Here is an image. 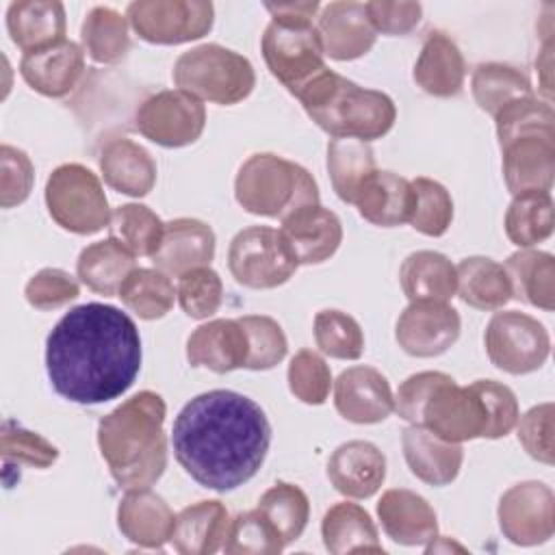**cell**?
<instances>
[{"label": "cell", "instance_id": "cell-1", "mask_svg": "<svg viewBox=\"0 0 555 555\" xmlns=\"http://www.w3.org/2000/svg\"><path fill=\"white\" fill-rule=\"evenodd\" d=\"M137 323L115 306L82 304L65 312L46 340L52 388L80 405L121 397L141 371Z\"/></svg>", "mask_w": 555, "mask_h": 555}, {"label": "cell", "instance_id": "cell-2", "mask_svg": "<svg viewBox=\"0 0 555 555\" xmlns=\"http://www.w3.org/2000/svg\"><path fill=\"white\" fill-rule=\"evenodd\" d=\"M178 464L199 486L230 492L264 464L271 425L264 410L234 390H208L178 412L171 427Z\"/></svg>", "mask_w": 555, "mask_h": 555}, {"label": "cell", "instance_id": "cell-3", "mask_svg": "<svg viewBox=\"0 0 555 555\" xmlns=\"http://www.w3.org/2000/svg\"><path fill=\"white\" fill-rule=\"evenodd\" d=\"M167 405L158 392L141 390L108 412L98 425V447L117 486H154L167 468Z\"/></svg>", "mask_w": 555, "mask_h": 555}, {"label": "cell", "instance_id": "cell-4", "mask_svg": "<svg viewBox=\"0 0 555 555\" xmlns=\"http://www.w3.org/2000/svg\"><path fill=\"white\" fill-rule=\"evenodd\" d=\"M295 98L308 117L334 139L371 143L390 132L397 119L395 102L375 89H364L334 69H321Z\"/></svg>", "mask_w": 555, "mask_h": 555}, {"label": "cell", "instance_id": "cell-5", "mask_svg": "<svg viewBox=\"0 0 555 555\" xmlns=\"http://www.w3.org/2000/svg\"><path fill=\"white\" fill-rule=\"evenodd\" d=\"M271 22L264 28L260 50L273 78L293 95L325 69V52L312 17L319 2H267Z\"/></svg>", "mask_w": 555, "mask_h": 555}, {"label": "cell", "instance_id": "cell-6", "mask_svg": "<svg viewBox=\"0 0 555 555\" xmlns=\"http://www.w3.org/2000/svg\"><path fill=\"white\" fill-rule=\"evenodd\" d=\"M236 202L251 215L284 219L319 204V186L308 169L278 154L249 156L234 180Z\"/></svg>", "mask_w": 555, "mask_h": 555}, {"label": "cell", "instance_id": "cell-7", "mask_svg": "<svg viewBox=\"0 0 555 555\" xmlns=\"http://www.w3.org/2000/svg\"><path fill=\"white\" fill-rule=\"evenodd\" d=\"M173 82L197 100L230 106L254 91L256 74L243 54L219 43H204L178 56Z\"/></svg>", "mask_w": 555, "mask_h": 555}, {"label": "cell", "instance_id": "cell-8", "mask_svg": "<svg viewBox=\"0 0 555 555\" xmlns=\"http://www.w3.org/2000/svg\"><path fill=\"white\" fill-rule=\"evenodd\" d=\"M46 206L56 225L82 236L100 232L111 221L100 178L80 163H65L50 173Z\"/></svg>", "mask_w": 555, "mask_h": 555}, {"label": "cell", "instance_id": "cell-9", "mask_svg": "<svg viewBox=\"0 0 555 555\" xmlns=\"http://www.w3.org/2000/svg\"><path fill=\"white\" fill-rule=\"evenodd\" d=\"M297 267L282 232L267 225L241 230L228 249V269L232 278L247 288H278L293 278Z\"/></svg>", "mask_w": 555, "mask_h": 555}, {"label": "cell", "instance_id": "cell-10", "mask_svg": "<svg viewBox=\"0 0 555 555\" xmlns=\"http://www.w3.org/2000/svg\"><path fill=\"white\" fill-rule=\"evenodd\" d=\"M126 17L143 41L178 46L210 33L215 7L206 0H137L128 4Z\"/></svg>", "mask_w": 555, "mask_h": 555}, {"label": "cell", "instance_id": "cell-11", "mask_svg": "<svg viewBox=\"0 0 555 555\" xmlns=\"http://www.w3.org/2000/svg\"><path fill=\"white\" fill-rule=\"evenodd\" d=\"M483 343L490 362L509 375L538 371L551 351L546 327L518 310L496 312L486 327Z\"/></svg>", "mask_w": 555, "mask_h": 555}, {"label": "cell", "instance_id": "cell-12", "mask_svg": "<svg viewBox=\"0 0 555 555\" xmlns=\"http://www.w3.org/2000/svg\"><path fill=\"white\" fill-rule=\"evenodd\" d=\"M134 121L137 130L152 143L184 147L202 137L206 108L202 100L182 89H165L139 104Z\"/></svg>", "mask_w": 555, "mask_h": 555}, {"label": "cell", "instance_id": "cell-13", "mask_svg": "<svg viewBox=\"0 0 555 555\" xmlns=\"http://www.w3.org/2000/svg\"><path fill=\"white\" fill-rule=\"evenodd\" d=\"M418 425L447 442L462 444L466 440L486 438L488 412L473 384L457 386L455 379L447 375L427 397Z\"/></svg>", "mask_w": 555, "mask_h": 555}, {"label": "cell", "instance_id": "cell-14", "mask_svg": "<svg viewBox=\"0 0 555 555\" xmlns=\"http://www.w3.org/2000/svg\"><path fill=\"white\" fill-rule=\"evenodd\" d=\"M496 514L512 544H544L555 531V494L542 481H522L503 492Z\"/></svg>", "mask_w": 555, "mask_h": 555}, {"label": "cell", "instance_id": "cell-15", "mask_svg": "<svg viewBox=\"0 0 555 555\" xmlns=\"http://www.w3.org/2000/svg\"><path fill=\"white\" fill-rule=\"evenodd\" d=\"M462 321L453 306L440 301H410L399 314L395 338L414 358H436L449 351L460 338Z\"/></svg>", "mask_w": 555, "mask_h": 555}, {"label": "cell", "instance_id": "cell-16", "mask_svg": "<svg viewBox=\"0 0 555 555\" xmlns=\"http://www.w3.org/2000/svg\"><path fill=\"white\" fill-rule=\"evenodd\" d=\"M334 405L338 414L358 425L382 423L395 410L388 379L373 366H351L334 382Z\"/></svg>", "mask_w": 555, "mask_h": 555}, {"label": "cell", "instance_id": "cell-17", "mask_svg": "<svg viewBox=\"0 0 555 555\" xmlns=\"http://www.w3.org/2000/svg\"><path fill=\"white\" fill-rule=\"evenodd\" d=\"M85 50L69 39L26 52L20 61V74L26 85L46 98L69 95L85 76Z\"/></svg>", "mask_w": 555, "mask_h": 555}, {"label": "cell", "instance_id": "cell-18", "mask_svg": "<svg viewBox=\"0 0 555 555\" xmlns=\"http://www.w3.org/2000/svg\"><path fill=\"white\" fill-rule=\"evenodd\" d=\"M297 264H321L330 260L343 241V223L330 208L306 206L282 219L280 228Z\"/></svg>", "mask_w": 555, "mask_h": 555}, {"label": "cell", "instance_id": "cell-19", "mask_svg": "<svg viewBox=\"0 0 555 555\" xmlns=\"http://www.w3.org/2000/svg\"><path fill=\"white\" fill-rule=\"evenodd\" d=\"M317 30L325 56L334 61H353L364 56L377 39L360 2H330L317 17Z\"/></svg>", "mask_w": 555, "mask_h": 555}, {"label": "cell", "instance_id": "cell-20", "mask_svg": "<svg viewBox=\"0 0 555 555\" xmlns=\"http://www.w3.org/2000/svg\"><path fill=\"white\" fill-rule=\"evenodd\" d=\"M327 479L349 499H369L386 479V457L369 440L343 442L327 460Z\"/></svg>", "mask_w": 555, "mask_h": 555}, {"label": "cell", "instance_id": "cell-21", "mask_svg": "<svg viewBox=\"0 0 555 555\" xmlns=\"http://www.w3.org/2000/svg\"><path fill=\"white\" fill-rule=\"evenodd\" d=\"M503 178L512 195L548 193L555 176V137H518L501 147Z\"/></svg>", "mask_w": 555, "mask_h": 555}, {"label": "cell", "instance_id": "cell-22", "mask_svg": "<svg viewBox=\"0 0 555 555\" xmlns=\"http://www.w3.org/2000/svg\"><path fill=\"white\" fill-rule=\"evenodd\" d=\"M377 516L386 535L403 546H421L438 535V518L425 496L390 488L377 501Z\"/></svg>", "mask_w": 555, "mask_h": 555}, {"label": "cell", "instance_id": "cell-23", "mask_svg": "<svg viewBox=\"0 0 555 555\" xmlns=\"http://www.w3.org/2000/svg\"><path fill=\"white\" fill-rule=\"evenodd\" d=\"M186 360L212 373L245 369L247 336L238 319H215L195 327L186 340Z\"/></svg>", "mask_w": 555, "mask_h": 555}, {"label": "cell", "instance_id": "cell-24", "mask_svg": "<svg viewBox=\"0 0 555 555\" xmlns=\"http://www.w3.org/2000/svg\"><path fill=\"white\" fill-rule=\"evenodd\" d=\"M215 258V232L208 223L191 217H180L165 223L163 241L152 262L167 275L180 278L182 273L206 267Z\"/></svg>", "mask_w": 555, "mask_h": 555}, {"label": "cell", "instance_id": "cell-25", "mask_svg": "<svg viewBox=\"0 0 555 555\" xmlns=\"http://www.w3.org/2000/svg\"><path fill=\"white\" fill-rule=\"evenodd\" d=\"M176 514L150 488L126 490L117 507V527L126 540L143 548H160L171 540Z\"/></svg>", "mask_w": 555, "mask_h": 555}, {"label": "cell", "instance_id": "cell-26", "mask_svg": "<svg viewBox=\"0 0 555 555\" xmlns=\"http://www.w3.org/2000/svg\"><path fill=\"white\" fill-rule=\"evenodd\" d=\"M416 195L412 182L392 171L375 169L360 191L356 193L353 206L360 217L379 228H395L410 223L414 212Z\"/></svg>", "mask_w": 555, "mask_h": 555}, {"label": "cell", "instance_id": "cell-27", "mask_svg": "<svg viewBox=\"0 0 555 555\" xmlns=\"http://www.w3.org/2000/svg\"><path fill=\"white\" fill-rule=\"evenodd\" d=\"M401 447L412 475L429 486H449L460 475L462 444L447 442L423 425H410L401 436Z\"/></svg>", "mask_w": 555, "mask_h": 555}, {"label": "cell", "instance_id": "cell-28", "mask_svg": "<svg viewBox=\"0 0 555 555\" xmlns=\"http://www.w3.org/2000/svg\"><path fill=\"white\" fill-rule=\"evenodd\" d=\"M100 171L111 189L130 197H143L156 184L154 158L143 145L126 137H115L102 147Z\"/></svg>", "mask_w": 555, "mask_h": 555}, {"label": "cell", "instance_id": "cell-29", "mask_svg": "<svg viewBox=\"0 0 555 555\" xmlns=\"http://www.w3.org/2000/svg\"><path fill=\"white\" fill-rule=\"evenodd\" d=\"M464 78L466 63L457 43L440 30L431 33L414 63V82L429 95L451 98L462 91Z\"/></svg>", "mask_w": 555, "mask_h": 555}, {"label": "cell", "instance_id": "cell-30", "mask_svg": "<svg viewBox=\"0 0 555 555\" xmlns=\"http://www.w3.org/2000/svg\"><path fill=\"white\" fill-rule=\"evenodd\" d=\"M11 41L26 54L65 39V7L56 0H20L7 9Z\"/></svg>", "mask_w": 555, "mask_h": 555}, {"label": "cell", "instance_id": "cell-31", "mask_svg": "<svg viewBox=\"0 0 555 555\" xmlns=\"http://www.w3.org/2000/svg\"><path fill=\"white\" fill-rule=\"evenodd\" d=\"M230 514L221 501H199L176 514L171 544L182 555H212L223 548Z\"/></svg>", "mask_w": 555, "mask_h": 555}, {"label": "cell", "instance_id": "cell-32", "mask_svg": "<svg viewBox=\"0 0 555 555\" xmlns=\"http://www.w3.org/2000/svg\"><path fill=\"white\" fill-rule=\"evenodd\" d=\"M321 538L325 548L332 555H345V553H384V546L379 544L375 522L371 520V514L349 501H340L332 505L321 520Z\"/></svg>", "mask_w": 555, "mask_h": 555}, {"label": "cell", "instance_id": "cell-33", "mask_svg": "<svg viewBox=\"0 0 555 555\" xmlns=\"http://www.w3.org/2000/svg\"><path fill=\"white\" fill-rule=\"evenodd\" d=\"M399 282L410 301L449 304L457 284L455 264L444 254L421 249L403 260Z\"/></svg>", "mask_w": 555, "mask_h": 555}, {"label": "cell", "instance_id": "cell-34", "mask_svg": "<svg viewBox=\"0 0 555 555\" xmlns=\"http://www.w3.org/2000/svg\"><path fill=\"white\" fill-rule=\"evenodd\" d=\"M512 297L551 312L555 308V258L548 251L520 249L503 264Z\"/></svg>", "mask_w": 555, "mask_h": 555}, {"label": "cell", "instance_id": "cell-35", "mask_svg": "<svg viewBox=\"0 0 555 555\" xmlns=\"http://www.w3.org/2000/svg\"><path fill=\"white\" fill-rule=\"evenodd\" d=\"M134 254H130L115 238H104L87 245L76 262L78 280L98 295L113 297L119 293L124 280L137 267Z\"/></svg>", "mask_w": 555, "mask_h": 555}, {"label": "cell", "instance_id": "cell-36", "mask_svg": "<svg viewBox=\"0 0 555 555\" xmlns=\"http://www.w3.org/2000/svg\"><path fill=\"white\" fill-rule=\"evenodd\" d=\"M460 299L477 310H499L512 299V286L503 264L486 256H470L455 267Z\"/></svg>", "mask_w": 555, "mask_h": 555}, {"label": "cell", "instance_id": "cell-37", "mask_svg": "<svg viewBox=\"0 0 555 555\" xmlns=\"http://www.w3.org/2000/svg\"><path fill=\"white\" fill-rule=\"evenodd\" d=\"M553 199L544 191L514 195L505 212V234L520 249H529L553 234Z\"/></svg>", "mask_w": 555, "mask_h": 555}, {"label": "cell", "instance_id": "cell-38", "mask_svg": "<svg viewBox=\"0 0 555 555\" xmlns=\"http://www.w3.org/2000/svg\"><path fill=\"white\" fill-rule=\"evenodd\" d=\"M117 297L139 319L156 321L163 319L173 308L178 293L169 275L160 269L134 267L130 275L124 280Z\"/></svg>", "mask_w": 555, "mask_h": 555}, {"label": "cell", "instance_id": "cell-39", "mask_svg": "<svg viewBox=\"0 0 555 555\" xmlns=\"http://www.w3.org/2000/svg\"><path fill=\"white\" fill-rule=\"evenodd\" d=\"M375 169V156L369 143L358 139H332L327 143L330 180L343 202L353 204L356 193Z\"/></svg>", "mask_w": 555, "mask_h": 555}, {"label": "cell", "instance_id": "cell-40", "mask_svg": "<svg viewBox=\"0 0 555 555\" xmlns=\"http://www.w3.org/2000/svg\"><path fill=\"white\" fill-rule=\"evenodd\" d=\"M128 17L111 7H95L82 22V50L95 63H117L130 48Z\"/></svg>", "mask_w": 555, "mask_h": 555}, {"label": "cell", "instance_id": "cell-41", "mask_svg": "<svg viewBox=\"0 0 555 555\" xmlns=\"http://www.w3.org/2000/svg\"><path fill=\"white\" fill-rule=\"evenodd\" d=\"M470 91L477 106L492 117L509 102L533 95L529 78L505 63H481L470 78Z\"/></svg>", "mask_w": 555, "mask_h": 555}, {"label": "cell", "instance_id": "cell-42", "mask_svg": "<svg viewBox=\"0 0 555 555\" xmlns=\"http://www.w3.org/2000/svg\"><path fill=\"white\" fill-rule=\"evenodd\" d=\"M108 238H115L134 256H154L160 247L165 223L143 204H124L111 212Z\"/></svg>", "mask_w": 555, "mask_h": 555}, {"label": "cell", "instance_id": "cell-43", "mask_svg": "<svg viewBox=\"0 0 555 555\" xmlns=\"http://www.w3.org/2000/svg\"><path fill=\"white\" fill-rule=\"evenodd\" d=\"M258 509L275 527L284 544H291L297 538H301L310 518V501L306 492L299 486L286 481L273 483L260 496Z\"/></svg>", "mask_w": 555, "mask_h": 555}, {"label": "cell", "instance_id": "cell-44", "mask_svg": "<svg viewBox=\"0 0 555 555\" xmlns=\"http://www.w3.org/2000/svg\"><path fill=\"white\" fill-rule=\"evenodd\" d=\"M496 137L499 145L518 139V137H555V115L553 106L546 100H538L535 95L518 98L509 104H505L496 115Z\"/></svg>", "mask_w": 555, "mask_h": 555}, {"label": "cell", "instance_id": "cell-45", "mask_svg": "<svg viewBox=\"0 0 555 555\" xmlns=\"http://www.w3.org/2000/svg\"><path fill=\"white\" fill-rule=\"evenodd\" d=\"M284 546V540L258 507L234 516L223 542V551L230 555H278Z\"/></svg>", "mask_w": 555, "mask_h": 555}, {"label": "cell", "instance_id": "cell-46", "mask_svg": "<svg viewBox=\"0 0 555 555\" xmlns=\"http://www.w3.org/2000/svg\"><path fill=\"white\" fill-rule=\"evenodd\" d=\"M317 347L336 360H358L364 353L360 323L343 310H321L314 317Z\"/></svg>", "mask_w": 555, "mask_h": 555}, {"label": "cell", "instance_id": "cell-47", "mask_svg": "<svg viewBox=\"0 0 555 555\" xmlns=\"http://www.w3.org/2000/svg\"><path fill=\"white\" fill-rule=\"evenodd\" d=\"M238 323L247 336L245 369L269 371L284 360L288 343L275 319L264 314H245L238 319Z\"/></svg>", "mask_w": 555, "mask_h": 555}, {"label": "cell", "instance_id": "cell-48", "mask_svg": "<svg viewBox=\"0 0 555 555\" xmlns=\"http://www.w3.org/2000/svg\"><path fill=\"white\" fill-rule=\"evenodd\" d=\"M416 204L410 217V225L425 236H442L453 221V199L449 191L431 178L410 180Z\"/></svg>", "mask_w": 555, "mask_h": 555}, {"label": "cell", "instance_id": "cell-49", "mask_svg": "<svg viewBox=\"0 0 555 555\" xmlns=\"http://www.w3.org/2000/svg\"><path fill=\"white\" fill-rule=\"evenodd\" d=\"M0 455L4 466L26 464L35 468H48L59 460V449L41 434L7 418L0 434Z\"/></svg>", "mask_w": 555, "mask_h": 555}, {"label": "cell", "instance_id": "cell-50", "mask_svg": "<svg viewBox=\"0 0 555 555\" xmlns=\"http://www.w3.org/2000/svg\"><path fill=\"white\" fill-rule=\"evenodd\" d=\"M178 304L191 319L212 317L223 301V284L215 269L195 267L178 278Z\"/></svg>", "mask_w": 555, "mask_h": 555}, {"label": "cell", "instance_id": "cell-51", "mask_svg": "<svg viewBox=\"0 0 555 555\" xmlns=\"http://www.w3.org/2000/svg\"><path fill=\"white\" fill-rule=\"evenodd\" d=\"M286 377H288V388L293 397L306 405H321L330 397V388H332L330 366L312 349H301L293 356Z\"/></svg>", "mask_w": 555, "mask_h": 555}, {"label": "cell", "instance_id": "cell-52", "mask_svg": "<svg viewBox=\"0 0 555 555\" xmlns=\"http://www.w3.org/2000/svg\"><path fill=\"white\" fill-rule=\"evenodd\" d=\"M80 293L78 280L63 269H41L24 286L26 301L37 310H54L74 301Z\"/></svg>", "mask_w": 555, "mask_h": 555}, {"label": "cell", "instance_id": "cell-53", "mask_svg": "<svg viewBox=\"0 0 555 555\" xmlns=\"http://www.w3.org/2000/svg\"><path fill=\"white\" fill-rule=\"evenodd\" d=\"M553 416L555 408L551 401L533 405L522 416H518V442L522 449L542 464H553L555 451H553Z\"/></svg>", "mask_w": 555, "mask_h": 555}, {"label": "cell", "instance_id": "cell-54", "mask_svg": "<svg viewBox=\"0 0 555 555\" xmlns=\"http://www.w3.org/2000/svg\"><path fill=\"white\" fill-rule=\"evenodd\" d=\"M35 180V169L30 158L13 147L2 143L0 145V206L13 208L26 202L30 195Z\"/></svg>", "mask_w": 555, "mask_h": 555}, {"label": "cell", "instance_id": "cell-55", "mask_svg": "<svg viewBox=\"0 0 555 555\" xmlns=\"http://www.w3.org/2000/svg\"><path fill=\"white\" fill-rule=\"evenodd\" d=\"M477 392L483 399L488 412V434L486 438L496 440L507 436L518 423V399L509 386L494 379H477L473 382Z\"/></svg>", "mask_w": 555, "mask_h": 555}, {"label": "cell", "instance_id": "cell-56", "mask_svg": "<svg viewBox=\"0 0 555 555\" xmlns=\"http://www.w3.org/2000/svg\"><path fill=\"white\" fill-rule=\"evenodd\" d=\"M366 15L375 33L405 35L418 26L423 7L418 2H382L373 0L364 4Z\"/></svg>", "mask_w": 555, "mask_h": 555}, {"label": "cell", "instance_id": "cell-57", "mask_svg": "<svg viewBox=\"0 0 555 555\" xmlns=\"http://www.w3.org/2000/svg\"><path fill=\"white\" fill-rule=\"evenodd\" d=\"M447 377V373L440 371H423L416 375H410L395 395V412L399 418L418 425L421 423V410L431 395V390Z\"/></svg>", "mask_w": 555, "mask_h": 555}]
</instances>
